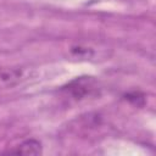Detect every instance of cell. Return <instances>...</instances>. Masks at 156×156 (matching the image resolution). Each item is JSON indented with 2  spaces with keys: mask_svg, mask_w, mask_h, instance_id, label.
<instances>
[{
  "mask_svg": "<svg viewBox=\"0 0 156 156\" xmlns=\"http://www.w3.org/2000/svg\"><path fill=\"white\" fill-rule=\"evenodd\" d=\"M98 89V82L94 79V77H78L73 80H71L66 87L62 88V90L72 96L76 100H82L93 93H95Z\"/></svg>",
  "mask_w": 156,
  "mask_h": 156,
  "instance_id": "6da1fadb",
  "label": "cell"
},
{
  "mask_svg": "<svg viewBox=\"0 0 156 156\" xmlns=\"http://www.w3.org/2000/svg\"><path fill=\"white\" fill-rule=\"evenodd\" d=\"M23 78V69L20 67H0V90L17 85Z\"/></svg>",
  "mask_w": 156,
  "mask_h": 156,
  "instance_id": "7a4b0ae2",
  "label": "cell"
},
{
  "mask_svg": "<svg viewBox=\"0 0 156 156\" xmlns=\"http://www.w3.org/2000/svg\"><path fill=\"white\" fill-rule=\"evenodd\" d=\"M6 154H22V155H40L43 152L41 143L37 139H27L17 146L5 151Z\"/></svg>",
  "mask_w": 156,
  "mask_h": 156,
  "instance_id": "3957f363",
  "label": "cell"
}]
</instances>
